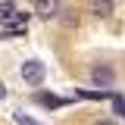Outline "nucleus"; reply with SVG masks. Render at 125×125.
<instances>
[{"label": "nucleus", "mask_w": 125, "mask_h": 125, "mask_svg": "<svg viewBox=\"0 0 125 125\" xmlns=\"http://www.w3.org/2000/svg\"><path fill=\"white\" fill-rule=\"evenodd\" d=\"M16 122L19 125H41V122H34V119H28L25 113H16Z\"/></svg>", "instance_id": "6e6552de"}, {"label": "nucleus", "mask_w": 125, "mask_h": 125, "mask_svg": "<svg viewBox=\"0 0 125 125\" xmlns=\"http://www.w3.org/2000/svg\"><path fill=\"white\" fill-rule=\"evenodd\" d=\"M3 97H6V88H3V81H0V100H3Z\"/></svg>", "instance_id": "9d476101"}, {"label": "nucleus", "mask_w": 125, "mask_h": 125, "mask_svg": "<svg viewBox=\"0 0 125 125\" xmlns=\"http://www.w3.org/2000/svg\"><path fill=\"white\" fill-rule=\"evenodd\" d=\"M91 81L97 84V88H113L116 69H113V66H94V69H91Z\"/></svg>", "instance_id": "f03ea898"}, {"label": "nucleus", "mask_w": 125, "mask_h": 125, "mask_svg": "<svg viewBox=\"0 0 125 125\" xmlns=\"http://www.w3.org/2000/svg\"><path fill=\"white\" fill-rule=\"evenodd\" d=\"M38 100H41V103H44V106H62V103H66V100H62V97H50V94H41V97H38Z\"/></svg>", "instance_id": "423d86ee"}, {"label": "nucleus", "mask_w": 125, "mask_h": 125, "mask_svg": "<svg viewBox=\"0 0 125 125\" xmlns=\"http://www.w3.org/2000/svg\"><path fill=\"white\" fill-rule=\"evenodd\" d=\"M22 78L28 81L31 88H38L41 81H44V66L38 60H28V62H22Z\"/></svg>", "instance_id": "f257e3e1"}, {"label": "nucleus", "mask_w": 125, "mask_h": 125, "mask_svg": "<svg viewBox=\"0 0 125 125\" xmlns=\"http://www.w3.org/2000/svg\"><path fill=\"white\" fill-rule=\"evenodd\" d=\"M91 10H94V16H109L113 13V0H94Z\"/></svg>", "instance_id": "39448f33"}, {"label": "nucleus", "mask_w": 125, "mask_h": 125, "mask_svg": "<svg viewBox=\"0 0 125 125\" xmlns=\"http://www.w3.org/2000/svg\"><path fill=\"white\" fill-rule=\"evenodd\" d=\"M34 13L38 19H53L60 13V0H34Z\"/></svg>", "instance_id": "7ed1b4c3"}, {"label": "nucleus", "mask_w": 125, "mask_h": 125, "mask_svg": "<svg viewBox=\"0 0 125 125\" xmlns=\"http://www.w3.org/2000/svg\"><path fill=\"white\" fill-rule=\"evenodd\" d=\"M113 109H116V113H119V116L125 119V100L119 97V94H113Z\"/></svg>", "instance_id": "0eeeda50"}, {"label": "nucleus", "mask_w": 125, "mask_h": 125, "mask_svg": "<svg viewBox=\"0 0 125 125\" xmlns=\"http://www.w3.org/2000/svg\"><path fill=\"white\" fill-rule=\"evenodd\" d=\"M94 125H113V122H109V119H97Z\"/></svg>", "instance_id": "1a4fd4ad"}, {"label": "nucleus", "mask_w": 125, "mask_h": 125, "mask_svg": "<svg viewBox=\"0 0 125 125\" xmlns=\"http://www.w3.org/2000/svg\"><path fill=\"white\" fill-rule=\"evenodd\" d=\"M16 16V3L13 0H0V22H10Z\"/></svg>", "instance_id": "20e7f679"}]
</instances>
